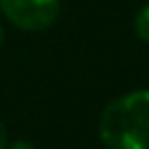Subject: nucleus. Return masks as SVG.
<instances>
[{"mask_svg": "<svg viewBox=\"0 0 149 149\" xmlns=\"http://www.w3.org/2000/svg\"><path fill=\"white\" fill-rule=\"evenodd\" d=\"M99 132L110 149H149V90L112 101L101 116Z\"/></svg>", "mask_w": 149, "mask_h": 149, "instance_id": "obj_1", "label": "nucleus"}, {"mask_svg": "<svg viewBox=\"0 0 149 149\" xmlns=\"http://www.w3.org/2000/svg\"><path fill=\"white\" fill-rule=\"evenodd\" d=\"M0 9L18 29L42 31L59 15V0H0Z\"/></svg>", "mask_w": 149, "mask_h": 149, "instance_id": "obj_2", "label": "nucleus"}, {"mask_svg": "<svg viewBox=\"0 0 149 149\" xmlns=\"http://www.w3.org/2000/svg\"><path fill=\"white\" fill-rule=\"evenodd\" d=\"M136 33L140 40L149 42V5L140 9V13L136 15Z\"/></svg>", "mask_w": 149, "mask_h": 149, "instance_id": "obj_3", "label": "nucleus"}, {"mask_svg": "<svg viewBox=\"0 0 149 149\" xmlns=\"http://www.w3.org/2000/svg\"><path fill=\"white\" fill-rule=\"evenodd\" d=\"M11 149H35L31 143H26V140H18V143L11 145Z\"/></svg>", "mask_w": 149, "mask_h": 149, "instance_id": "obj_4", "label": "nucleus"}, {"mask_svg": "<svg viewBox=\"0 0 149 149\" xmlns=\"http://www.w3.org/2000/svg\"><path fill=\"white\" fill-rule=\"evenodd\" d=\"M7 147V130H5V125L0 123V149H5Z\"/></svg>", "mask_w": 149, "mask_h": 149, "instance_id": "obj_5", "label": "nucleus"}, {"mask_svg": "<svg viewBox=\"0 0 149 149\" xmlns=\"http://www.w3.org/2000/svg\"><path fill=\"white\" fill-rule=\"evenodd\" d=\"M0 44H2V29H0Z\"/></svg>", "mask_w": 149, "mask_h": 149, "instance_id": "obj_6", "label": "nucleus"}]
</instances>
